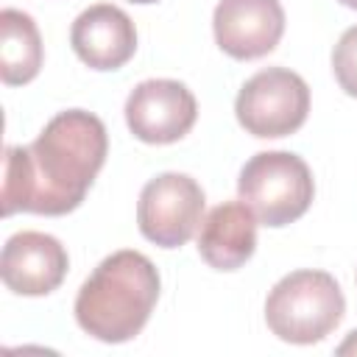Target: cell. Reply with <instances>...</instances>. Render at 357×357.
Wrapping results in <instances>:
<instances>
[{"mask_svg":"<svg viewBox=\"0 0 357 357\" xmlns=\"http://www.w3.org/2000/svg\"><path fill=\"white\" fill-rule=\"evenodd\" d=\"M109 151L106 126L84 109L47 120L31 145H8L3 159V215H67L81 206Z\"/></svg>","mask_w":357,"mask_h":357,"instance_id":"6da1fadb","label":"cell"},{"mask_svg":"<svg viewBox=\"0 0 357 357\" xmlns=\"http://www.w3.org/2000/svg\"><path fill=\"white\" fill-rule=\"evenodd\" d=\"M156 265L123 248L109 254L81 284L75 296L78 326L103 343H126L142 332L159 298Z\"/></svg>","mask_w":357,"mask_h":357,"instance_id":"7a4b0ae2","label":"cell"},{"mask_svg":"<svg viewBox=\"0 0 357 357\" xmlns=\"http://www.w3.org/2000/svg\"><path fill=\"white\" fill-rule=\"evenodd\" d=\"M346 312L340 284L326 271H293L282 276L265 298V324L284 343L324 340Z\"/></svg>","mask_w":357,"mask_h":357,"instance_id":"3957f363","label":"cell"},{"mask_svg":"<svg viewBox=\"0 0 357 357\" xmlns=\"http://www.w3.org/2000/svg\"><path fill=\"white\" fill-rule=\"evenodd\" d=\"M237 192L262 226L279 229L298 220L310 209L315 181L298 153L262 151L243 165Z\"/></svg>","mask_w":357,"mask_h":357,"instance_id":"277c9868","label":"cell"},{"mask_svg":"<svg viewBox=\"0 0 357 357\" xmlns=\"http://www.w3.org/2000/svg\"><path fill=\"white\" fill-rule=\"evenodd\" d=\"M310 112L307 81L287 67H265L254 73L237 92L234 114L237 123L259 137L276 139L298 131Z\"/></svg>","mask_w":357,"mask_h":357,"instance_id":"5b68a950","label":"cell"},{"mask_svg":"<svg viewBox=\"0 0 357 357\" xmlns=\"http://www.w3.org/2000/svg\"><path fill=\"white\" fill-rule=\"evenodd\" d=\"M204 190L187 173H159L137 201V223L145 240L162 248L184 245L204 220Z\"/></svg>","mask_w":357,"mask_h":357,"instance_id":"8992f818","label":"cell"},{"mask_svg":"<svg viewBox=\"0 0 357 357\" xmlns=\"http://www.w3.org/2000/svg\"><path fill=\"white\" fill-rule=\"evenodd\" d=\"M195 95L173 78H151L137 84L126 100V123L131 134L148 145L178 142L195 126Z\"/></svg>","mask_w":357,"mask_h":357,"instance_id":"52a82bcc","label":"cell"},{"mask_svg":"<svg viewBox=\"0 0 357 357\" xmlns=\"http://www.w3.org/2000/svg\"><path fill=\"white\" fill-rule=\"evenodd\" d=\"M212 28L218 47L231 59H262L284 33V8L279 0H220Z\"/></svg>","mask_w":357,"mask_h":357,"instance_id":"ba28073f","label":"cell"},{"mask_svg":"<svg viewBox=\"0 0 357 357\" xmlns=\"http://www.w3.org/2000/svg\"><path fill=\"white\" fill-rule=\"evenodd\" d=\"M70 268L67 248L45 231H17L6 240L0 254L3 284L17 296L53 293Z\"/></svg>","mask_w":357,"mask_h":357,"instance_id":"9c48e42d","label":"cell"},{"mask_svg":"<svg viewBox=\"0 0 357 357\" xmlns=\"http://www.w3.org/2000/svg\"><path fill=\"white\" fill-rule=\"evenodd\" d=\"M70 45L86 67L120 70L137 50V28L123 8L98 3L75 17L70 28Z\"/></svg>","mask_w":357,"mask_h":357,"instance_id":"30bf717a","label":"cell"},{"mask_svg":"<svg viewBox=\"0 0 357 357\" xmlns=\"http://www.w3.org/2000/svg\"><path fill=\"white\" fill-rule=\"evenodd\" d=\"M257 218L243 201L218 204L198 231V254L215 271H237L254 257Z\"/></svg>","mask_w":357,"mask_h":357,"instance_id":"8fae6325","label":"cell"},{"mask_svg":"<svg viewBox=\"0 0 357 357\" xmlns=\"http://www.w3.org/2000/svg\"><path fill=\"white\" fill-rule=\"evenodd\" d=\"M45 47L31 14L20 8L0 11V78L6 86H22L42 70Z\"/></svg>","mask_w":357,"mask_h":357,"instance_id":"7c38bea8","label":"cell"},{"mask_svg":"<svg viewBox=\"0 0 357 357\" xmlns=\"http://www.w3.org/2000/svg\"><path fill=\"white\" fill-rule=\"evenodd\" d=\"M332 70L340 89L357 98V25L346 28L332 50Z\"/></svg>","mask_w":357,"mask_h":357,"instance_id":"4fadbf2b","label":"cell"},{"mask_svg":"<svg viewBox=\"0 0 357 357\" xmlns=\"http://www.w3.org/2000/svg\"><path fill=\"white\" fill-rule=\"evenodd\" d=\"M337 354H357V329L349 332V337L337 346Z\"/></svg>","mask_w":357,"mask_h":357,"instance_id":"5bb4252c","label":"cell"},{"mask_svg":"<svg viewBox=\"0 0 357 357\" xmlns=\"http://www.w3.org/2000/svg\"><path fill=\"white\" fill-rule=\"evenodd\" d=\"M337 3H343V6H349V8H357V0H337Z\"/></svg>","mask_w":357,"mask_h":357,"instance_id":"9a60e30c","label":"cell"},{"mask_svg":"<svg viewBox=\"0 0 357 357\" xmlns=\"http://www.w3.org/2000/svg\"><path fill=\"white\" fill-rule=\"evenodd\" d=\"M128 3H139V6H145V3H156V0H128Z\"/></svg>","mask_w":357,"mask_h":357,"instance_id":"2e32d148","label":"cell"}]
</instances>
